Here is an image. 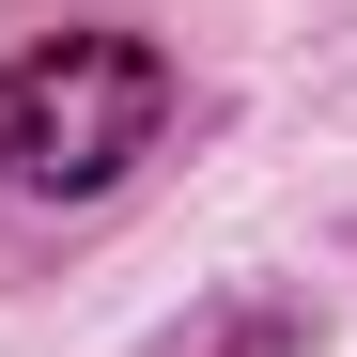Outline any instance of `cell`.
I'll use <instances>...</instances> for the list:
<instances>
[{"instance_id": "6da1fadb", "label": "cell", "mask_w": 357, "mask_h": 357, "mask_svg": "<svg viewBox=\"0 0 357 357\" xmlns=\"http://www.w3.org/2000/svg\"><path fill=\"white\" fill-rule=\"evenodd\" d=\"M171 109H187V78H171L155 31H47L0 63V187L93 202L171 140Z\"/></svg>"}]
</instances>
